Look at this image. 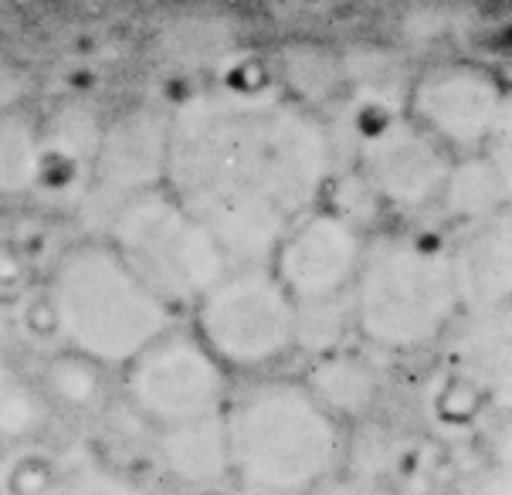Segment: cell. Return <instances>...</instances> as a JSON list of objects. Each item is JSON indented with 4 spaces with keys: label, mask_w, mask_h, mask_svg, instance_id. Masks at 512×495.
<instances>
[{
    "label": "cell",
    "mask_w": 512,
    "mask_h": 495,
    "mask_svg": "<svg viewBox=\"0 0 512 495\" xmlns=\"http://www.w3.org/2000/svg\"><path fill=\"white\" fill-rule=\"evenodd\" d=\"M102 119L82 102H65L41 123V177L38 184L89 187L95 150H99Z\"/></svg>",
    "instance_id": "4fadbf2b"
},
{
    "label": "cell",
    "mask_w": 512,
    "mask_h": 495,
    "mask_svg": "<svg viewBox=\"0 0 512 495\" xmlns=\"http://www.w3.org/2000/svg\"><path fill=\"white\" fill-rule=\"evenodd\" d=\"M41 177V123L21 106L0 109V194H24Z\"/></svg>",
    "instance_id": "ac0fdd59"
},
{
    "label": "cell",
    "mask_w": 512,
    "mask_h": 495,
    "mask_svg": "<svg viewBox=\"0 0 512 495\" xmlns=\"http://www.w3.org/2000/svg\"><path fill=\"white\" fill-rule=\"evenodd\" d=\"M228 468L251 495H306L340 458V421L295 380H265L224 411Z\"/></svg>",
    "instance_id": "3957f363"
},
{
    "label": "cell",
    "mask_w": 512,
    "mask_h": 495,
    "mask_svg": "<svg viewBox=\"0 0 512 495\" xmlns=\"http://www.w3.org/2000/svg\"><path fill=\"white\" fill-rule=\"evenodd\" d=\"M479 323L472 326V333L465 336V370L475 380L485 397H499L506 401L509 387V316L506 309L492 312H475Z\"/></svg>",
    "instance_id": "d6986e66"
},
{
    "label": "cell",
    "mask_w": 512,
    "mask_h": 495,
    "mask_svg": "<svg viewBox=\"0 0 512 495\" xmlns=\"http://www.w3.org/2000/svg\"><path fill=\"white\" fill-rule=\"evenodd\" d=\"M306 495H363L357 479H343V475H326L319 485H312Z\"/></svg>",
    "instance_id": "f546056e"
},
{
    "label": "cell",
    "mask_w": 512,
    "mask_h": 495,
    "mask_svg": "<svg viewBox=\"0 0 512 495\" xmlns=\"http://www.w3.org/2000/svg\"><path fill=\"white\" fill-rule=\"evenodd\" d=\"M340 299L295 306V343L309 346L316 356L326 350H336V340H340L343 323H346V316H350V312L340 306Z\"/></svg>",
    "instance_id": "603a6c76"
},
{
    "label": "cell",
    "mask_w": 512,
    "mask_h": 495,
    "mask_svg": "<svg viewBox=\"0 0 512 495\" xmlns=\"http://www.w3.org/2000/svg\"><path fill=\"white\" fill-rule=\"evenodd\" d=\"M58 472L48 455L34 448L11 451L0 462V495H55Z\"/></svg>",
    "instance_id": "7402d4cb"
},
{
    "label": "cell",
    "mask_w": 512,
    "mask_h": 495,
    "mask_svg": "<svg viewBox=\"0 0 512 495\" xmlns=\"http://www.w3.org/2000/svg\"><path fill=\"white\" fill-rule=\"evenodd\" d=\"M41 295L58 340L99 367H126L173 319V309L129 272L106 238L68 245Z\"/></svg>",
    "instance_id": "7a4b0ae2"
},
{
    "label": "cell",
    "mask_w": 512,
    "mask_h": 495,
    "mask_svg": "<svg viewBox=\"0 0 512 495\" xmlns=\"http://www.w3.org/2000/svg\"><path fill=\"white\" fill-rule=\"evenodd\" d=\"M448 214L475 224L492 214L509 211V163L489 153H468L451 160V170L441 187Z\"/></svg>",
    "instance_id": "2e32d148"
},
{
    "label": "cell",
    "mask_w": 512,
    "mask_h": 495,
    "mask_svg": "<svg viewBox=\"0 0 512 495\" xmlns=\"http://www.w3.org/2000/svg\"><path fill=\"white\" fill-rule=\"evenodd\" d=\"M167 170V112L156 106H129L102 119L89 190L109 211L140 190L160 187Z\"/></svg>",
    "instance_id": "8fae6325"
},
{
    "label": "cell",
    "mask_w": 512,
    "mask_h": 495,
    "mask_svg": "<svg viewBox=\"0 0 512 495\" xmlns=\"http://www.w3.org/2000/svg\"><path fill=\"white\" fill-rule=\"evenodd\" d=\"M24 282V262L17 248L0 245V292H11Z\"/></svg>",
    "instance_id": "f1b7e54d"
},
{
    "label": "cell",
    "mask_w": 512,
    "mask_h": 495,
    "mask_svg": "<svg viewBox=\"0 0 512 495\" xmlns=\"http://www.w3.org/2000/svg\"><path fill=\"white\" fill-rule=\"evenodd\" d=\"M58 495H150L136 479L99 458H78L58 475Z\"/></svg>",
    "instance_id": "44dd1931"
},
{
    "label": "cell",
    "mask_w": 512,
    "mask_h": 495,
    "mask_svg": "<svg viewBox=\"0 0 512 495\" xmlns=\"http://www.w3.org/2000/svg\"><path fill=\"white\" fill-rule=\"evenodd\" d=\"M302 387L309 390L312 401L323 411H329L340 421L357 418V414L367 411L380 390V377L367 356L336 346V350L312 356Z\"/></svg>",
    "instance_id": "9a60e30c"
},
{
    "label": "cell",
    "mask_w": 512,
    "mask_h": 495,
    "mask_svg": "<svg viewBox=\"0 0 512 495\" xmlns=\"http://www.w3.org/2000/svg\"><path fill=\"white\" fill-rule=\"evenodd\" d=\"M41 418H45V404L31 387L17 384V377L0 387V434L21 438L38 428Z\"/></svg>",
    "instance_id": "cb8c5ba5"
},
{
    "label": "cell",
    "mask_w": 512,
    "mask_h": 495,
    "mask_svg": "<svg viewBox=\"0 0 512 495\" xmlns=\"http://www.w3.org/2000/svg\"><path fill=\"white\" fill-rule=\"evenodd\" d=\"M194 323L221 367H265L295 346V302L268 265H231L194 302Z\"/></svg>",
    "instance_id": "8992f818"
},
{
    "label": "cell",
    "mask_w": 512,
    "mask_h": 495,
    "mask_svg": "<svg viewBox=\"0 0 512 495\" xmlns=\"http://www.w3.org/2000/svg\"><path fill=\"white\" fill-rule=\"evenodd\" d=\"M451 248V275H455L458 306L472 312L506 309L512 289V231L509 211L468 224Z\"/></svg>",
    "instance_id": "7c38bea8"
},
{
    "label": "cell",
    "mask_w": 512,
    "mask_h": 495,
    "mask_svg": "<svg viewBox=\"0 0 512 495\" xmlns=\"http://www.w3.org/2000/svg\"><path fill=\"white\" fill-rule=\"evenodd\" d=\"M360 160L363 180L377 201L414 211L441 197L455 156L397 109L370 119L360 136Z\"/></svg>",
    "instance_id": "30bf717a"
},
{
    "label": "cell",
    "mask_w": 512,
    "mask_h": 495,
    "mask_svg": "<svg viewBox=\"0 0 512 495\" xmlns=\"http://www.w3.org/2000/svg\"><path fill=\"white\" fill-rule=\"evenodd\" d=\"M45 387L51 390L58 404L85 411L102 397V380H99V363L85 360L72 350L55 353L45 367Z\"/></svg>",
    "instance_id": "ffe728a7"
},
{
    "label": "cell",
    "mask_w": 512,
    "mask_h": 495,
    "mask_svg": "<svg viewBox=\"0 0 512 495\" xmlns=\"http://www.w3.org/2000/svg\"><path fill=\"white\" fill-rule=\"evenodd\" d=\"M482 397H485V390L475 384L468 373L455 370V373H448V377H441V387H438V394H435V411L445 421L462 424L468 418H475Z\"/></svg>",
    "instance_id": "d4e9b609"
},
{
    "label": "cell",
    "mask_w": 512,
    "mask_h": 495,
    "mask_svg": "<svg viewBox=\"0 0 512 495\" xmlns=\"http://www.w3.org/2000/svg\"><path fill=\"white\" fill-rule=\"evenodd\" d=\"M126 390L136 411L160 428L218 414L224 367L194 333H167L126 363Z\"/></svg>",
    "instance_id": "ba28073f"
},
{
    "label": "cell",
    "mask_w": 512,
    "mask_h": 495,
    "mask_svg": "<svg viewBox=\"0 0 512 495\" xmlns=\"http://www.w3.org/2000/svg\"><path fill=\"white\" fill-rule=\"evenodd\" d=\"M156 448H160V462L167 465V472L187 485H214L231 472L221 411L160 428Z\"/></svg>",
    "instance_id": "5bb4252c"
},
{
    "label": "cell",
    "mask_w": 512,
    "mask_h": 495,
    "mask_svg": "<svg viewBox=\"0 0 512 495\" xmlns=\"http://www.w3.org/2000/svg\"><path fill=\"white\" fill-rule=\"evenodd\" d=\"M455 312L448 241L424 231H384L363 245L350 282V316L370 343L414 350L435 340Z\"/></svg>",
    "instance_id": "277c9868"
},
{
    "label": "cell",
    "mask_w": 512,
    "mask_h": 495,
    "mask_svg": "<svg viewBox=\"0 0 512 495\" xmlns=\"http://www.w3.org/2000/svg\"><path fill=\"white\" fill-rule=\"evenodd\" d=\"M455 14L451 7H414V11L404 14V24H407V34H421V38H428V34H438L448 28V17Z\"/></svg>",
    "instance_id": "4316f807"
},
{
    "label": "cell",
    "mask_w": 512,
    "mask_h": 495,
    "mask_svg": "<svg viewBox=\"0 0 512 495\" xmlns=\"http://www.w3.org/2000/svg\"><path fill=\"white\" fill-rule=\"evenodd\" d=\"M462 495H512V479L506 462L482 465L479 472H472L462 485Z\"/></svg>",
    "instance_id": "484cf974"
},
{
    "label": "cell",
    "mask_w": 512,
    "mask_h": 495,
    "mask_svg": "<svg viewBox=\"0 0 512 495\" xmlns=\"http://www.w3.org/2000/svg\"><path fill=\"white\" fill-rule=\"evenodd\" d=\"M329 129L272 82L224 78L167 109L163 187L218 241L231 265H265L275 241L319 204Z\"/></svg>",
    "instance_id": "6da1fadb"
},
{
    "label": "cell",
    "mask_w": 512,
    "mask_h": 495,
    "mask_svg": "<svg viewBox=\"0 0 512 495\" xmlns=\"http://www.w3.org/2000/svg\"><path fill=\"white\" fill-rule=\"evenodd\" d=\"M360 224L329 204L302 211L275 241L268 268L292 295L295 306L340 299L350 289L363 255Z\"/></svg>",
    "instance_id": "9c48e42d"
},
{
    "label": "cell",
    "mask_w": 512,
    "mask_h": 495,
    "mask_svg": "<svg viewBox=\"0 0 512 495\" xmlns=\"http://www.w3.org/2000/svg\"><path fill=\"white\" fill-rule=\"evenodd\" d=\"M404 112L451 156L482 153L509 129V92L496 68L472 58H441L407 82Z\"/></svg>",
    "instance_id": "52a82bcc"
},
{
    "label": "cell",
    "mask_w": 512,
    "mask_h": 495,
    "mask_svg": "<svg viewBox=\"0 0 512 495\" xmlns=\"http://www.w3.org/2000/svg\"><path fill=\"white\" fill-rule=\"evenodd\" d=\"M390 458V448H387V438L380 428H373L363 434V445H357V462L363 468H380Z\"/></svg>",
    "instance_id": "83f0119b"
},
{
    "label": "cell",
    "mask_w": 512,
    "mask_h": 495,
    "mask_svg": "<svg viewBox=\"0 0 512 495\" xmlns=\"http://www.w3.org/2000/svg\"><path fill=\"white\" fill-rule=\"evenodd\" d=\"M7 380H14V373L7 370V363H4V356H0V387L7 384Z\"/></svg>",
    "instance_id": "4dcf8cb0"
},
{
    "label": "cell",
    "mask_w": 512,
    "mask_h": 495,
    "mask_svg": "<svg viewBox=\"0 0 512 495\" xmlns=\"http://www.w3.org/2000/svg\"><path fill=\"white\" fill-rule=\"evenodd\" d=\"M109 245L129 272L167 306H194L231 268L187 207L167 187H150L109 211Z\"/></svg>",
    "instance_id": "5b68a950"
},
{
    "label": "cell",
    "mask_w": 512,
    "mask_h": 495,
    "mask_svg": "<svg viewBox=\"0 0 512 495\" xmlns=\"http://www.w3.org/2000/svg\"><path fill=\"white\" fill-rule=\"evenodd\" d=\"M279 78L285 95L316 109L319 99L343 89V62L333 48L316 41H289L279 55Z\"/></svg>",
    "instance_id": "e0dca14e"
}]
</instances>
